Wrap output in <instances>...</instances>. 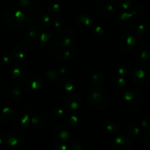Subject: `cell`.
<instances>
[{"label": "cell", "instance_id": "6da1fadb", "mask_svg": "<svg viewBox=\"0 0 150 150\" xmlns=\"http://www.w3.org/2000/svg\"><path fill=\"white\" fill-rule=\"evenodd\" d=\"M89 103L95 108L103 109L108 105L109 96L106 91L99 86H94L87 92Z\"/></svg>", "mask_w": 150, "mask_h": 150}, {"label": "cell", "instance_id": "7a4b0ae2", "mask_svg": "<svg viewBox=\"0 0 150 150\" xmlns=\"http://www.w3.org/2000/svg\"><path fill=\"white\" fill-rule=\"evenodd\" d=\"M143 12V9L139 6H136L133 10L122 12L117 18L116 25L117 28L122 31H127L133 26L135 18L140 16Z\"/></svg>", "mask_w": 150, "mask_h": 150}, {"label": "cell", "instance_id": "3957f363", "mask_svg": "<svg viewBox=\"0 0 150 150\" xmlns=\"http://www.w3.org/2000/svg\"><path fill=\"white\" fill-rule=\"evenodd\" d=\"M26 17L25 13L20 9L11 7L6 10L3 15L4 23L11 28L20 27L24 22Z\"/></svg>", "mask_w": 150, "mask_h": 150}, {"label": "cell", "instance_id": "277c9868", "mask_svg": "<svg viewBox=\"0 0 150 150\" xmlns=\"http://www.w3.org/2000/svg\"><path fill=\"white\" fill-rule=\"evenodd\" d=\"M122 102L125 108L129 111H136L142 106L143 103V95L139 91L130 89L124 93Z\"/></svg>", "mask_w": 150, "mask_h": 150}, {"label": "cell", "instance_id": "5b68a950", "mask_svg": "<svg viewBox=\"0 0 150 150\" xmlns=\"http://www.w3.org/2000/svg\"><path fill=\"white\" fill-rule=\"evenodd\" d=\"M132 79L137 84H144L150 79V65L149 64H142L136 67L132 73Z\"/></svg>", "mask_w": 150, "mask_h": 150}, {"label": "cell", "instance_id": "8992f818", "mask_svg": "<svg viewBox=\"0 0 150 150\" xmlns=\"http://www.w3.org/2000/svg\"><path fill=\"white\" fill-rule=\"evenodd\" d=\"M29 70L27 66L23 62H18L11 70V79L16 83H21L26 81L28 79Z\"/></svg>", "mask_w": 150, "mask_h": 150}, {"label": "cell", "instance_id": "52a82bcc", "mask_svg": "<svg viewBox=\"0 0 150 150\" xmlns=\"http://www.w3.org/2000/svg\"><path fill=\"white\" fill-rule=\"evenodd\" d=\"M26 22L27 23V30L25 32L24 38L27 42H32L36 41L40 37L39 23L33 18H26Z\"/></svg>", "mask_w": 150, "mask_h": 150}, {"label": "cell", "instance_id": "ba28073f", "mask_svg": "<svg viewBox=\"0 0 150 150\" xmlns=\"http://www.w3.org/2000/svg\"><path fill=\"white\" fill-rule=\"evenodd\" d=\"M40 45L43 49L51 51L55 50L59 44V39L54 33L43 32L39 37Z\"/></svg>", "mask_w": 150, "mask_h": 150}, {"label": "cell", "instance_id": "9c48e42d", "mask_svg": "<svg viewBox=\"0 0 150 150\" xmlns=\"http://www.w3.org/2000/svg\"><path fill=\"white\" fill-rule=\"evenodd\" d=\"M137 40L133 35L130 33H125L119 40V47L122 52L125 54H130L134 50Z\"/></svg>", "mask_w": 150, "mask_h": 150}, {"label": "cell", "instance_id": "30bf717a", "mask_svg": "<svg viewBox=\"0 0 150 150\" xmlns=\"http://www.w3.org/2000/svg\"><path fill=\"white\" fill-rule=\"evenodd\" d=\"M117 7H116L114 3L105 1L96 7V13L98 16L103 19H110L115 14Z\"/></svg>", "mask_w": 150, "mask_h": 150}, {"label": "cell", "instance_id": "8fae6325", "mask_svg": "<svg viewBox=\"0 0 150 150\" xmlns=\"http://www.w3.org/2000/svg\"><path fill=\"white\" fill-rule=\"evenodd\" d=\"M44 81L39 76H32L26 81V90L29 92H38L42 89Z\"/></svg>", "mask_w": 150, "mask_h": 150}, {"label": "cell", "instance_id": "7c38bea8", "mask_svg": "<svg viewBox=\"0 0 150 150\" xmlns=\"http://www.w3.org/2000/svg\"><path fill=\"white\" fill-rule=\"evenodd\" d=\"M75 38L73 31L69 28H66L60 34L59 40L64 48H70L74 45Z\"/></svg>", "mask_w": 150, "mask_h": 150}, {"label": "cell", "instance_id": "4fadbf2b", "mask_svg": "<svg viewBox=\"0 0 150 150\" xmlns=\"http://www.w3.org/2000/svg\"><path fill=\"white\" fill-rule=\"evenodd\" d=\"M57 88L61 92L68 94L75 90V83L71 78L63 77L57 81Z\"/></svg>", "mask_w": 150, "mask_h": 150}, {"label": "cell", "instance_id": "5bb4252c", "mask_svg": "<svg viewBox=\"0 0 150 150\" xmlns=\"http://www.w3.org/2000/svg\"><path fill=\"white\" fill-rule=\"evenodd\" d=\"M30 123V115L29 114H23L18 116L13 121V125L16 130L21 131L29 128Z\"/></svg>", "mask_w": 150, "mask_h": 150}, {"label": "cell", "instance_id": "9a60e30c", "mask_svg": "<svg viewBox=\"0 0 150 150\" xmlns=\"http://www.w3.org/2000/svg\"><path fill=\"white\" fill-rule=\"evenodd\" d=\"M76 23L81 29H90L93 26V18L89 13H81L76 17Z\"/></svg>", "mask_w": 150, "mask_h": 150}, {"label": "cell", "instance_id": "2e32d148", "mask_svg": "<svg viewBox=\"0 0 150 150\" xmlns=\"http://www.w3.org/2000/svg\"><path fill=\"white\" fill-rule=\"evenodd\" d=\"M114 150H130L133 148L131 141L126 136H119L113 143Z\"/></svg>", "mask_w": 150, "mask_h": 150}, {"label": "cell", "instance_id": "e0dca14e", "mask_svg": "<svg viewBox=\"0 0 150 150\" xmlns=\"http://www.w3.org/2000/svg\"><path fill=\"white\" fill-rule=\"evenodd\" d=\"M54 135L57 141H59V142H63V143L68 142L70 137L69 130L66 126L63 125L57 126L54 130Z\"/></svg>", "mask_w": 150, "mask_h": 150}, {"label": "cell", "instance_id": "ac0fdd59", "mask_svg": "<svg viewBox=\"0 0 150 150\" xmlns=\"http://www.w3.org/2000/svg\"><path fill=\"white\" fill-rule=\"evenodd\" d=\"M135 58L142 62L150 59V45L144 44L139 46L135 51Z\"/></svg>", "mask_w": 150, "mask_h": 150}, {"label": "cell", "instance_id": "d6986e66", "mask_svg": "<svg viewBox=\"0 0 150 150\" xmlns=\"http://www.w3.org/2000/svg\"><path fill=\"white\" fill-rule=\"evenodd\" d=\"M28 54V47L25 44L21 43L15 46L13 48V58H14L18 62H21L24 59L26 58Z\"/></svg>", "mask_w": 150, "mask_h": 150}, {"label": "cell", "instance_id": "ffe728a7", "mask_svg": "<svg viewBox=\"0 0 150 150\" xmlns=\"http://www.w3.org/2000/svg\"><path fill=\"white\" fill-rule=\"evenodd\" d=\"M5 142L10 146H18L24 142V137L19 133H11L6 136Z\"/></svg>", "mask_w": 150, "mask_h": 150}, {"label": "cell", "instance_id": "44dd1931", "mask_svg": "<svg viewBox=\"0 0 150 150\" xmlns=\"http://www.w3.org/2000/svg\"><path fill=\"white\" fill-rule=\"evenodd\" d=\"M103 129L108 133L118 134L122 130V126L117 122L105 120L103 122Z\"/></svg>", "mask_w": 150, "mask_h": 150}, {"label": "cell", "instance_id": "7402d4cb", "mask_svg": "<svg viewBox=\"0 0 150 150\" xmlns=\"http://www.w3.org/2000/svg\"><path fill=\"white\" fill-rule=\"evenodd\" d=\"M81 100L79 95H73L67 98L65 100V107L69 111H76L81 107Z\"/></svg>", "mask_w": 150, "mask_h": 150}, {"label": "cell", "instance_id": "603a6c76", "mask_svg": "<svg viewBox=\"0 0 150 150\" xmlns=\"http://www.w3.org/2000/svg\"><path fill=\"white\" fill-rule=\"evenodd\" d=\"M69 48H64L63 49H59L54 53V58L56 61L59 62H64L71 57L72 49H68Z\"/></svg>", "mask_w": 150, "mask_h": 150}, {"label": "cell", "instance_id": "cb8c5ba5", "mask_svg": "<svg viewBox=\"0 0 150 150\" xmlns=\"http://www.w3.org/2000/svg\"><path fill=\"white\" fill-rule=\"evenodd\" d=\"M15 117V111L10 107H2L0 108V122H7Z\"/></svg>", "mask_w": 150, "mask_h": 150}, {"label": "cell", "instance_id": "d4e9b609", "mask_svg": "<svg viewBox=\"0 0 150 150\" xmlns=\"http://www.w3.org/2000/svg\"><path fill=\"white\" fill-rule=\"evenodd\" d=\"M131 67L127 63H119L116 67V72L120 76H127L130 73Z\"/></svg>", "mask_w": 150, "mask_h": 150}, {"label": "cell", "instance_id": "484cf974", "mask_svg": "<svg viewBox=\"0 0 150 150\" xmlns=\"http://www.w3.org/2000/svg\"><path fill=\"white\" fill-rule=\"evenodd\" d=\"M47 10L53 15H57L62 10V4L57 0H50L47 3Z\"/></svg>", "mask_w": 150, "mask_h": 150}, {"label": "cell", "instance_id": "4316f807", "mask_svg": "<svg viewBox=\"0 0 150 150\" xmlns=\"http://www.w3.org/2000/svg\"><path fill=\"white\" fill-rule=\"evenodd\" d=\"M11 96L16 100H21L25 96V90L20 86H14L11 89Z\"/></svg>", "mask_w": 150, "mask_h": 150}, {"label": "cell", "instance_id": "83f0119b", "mask_svg": "<svg viewBox=\"0 0 150 150\" xmlns=\"http://www.w3.org/2000/svg\"><path fill=\"white\" fill-rule=\"evenodd\" d=\"M114 3L117 10H121L122 12L130 10L132 6L131 0H114Z\"/></svg>", "mask_w": 150, "mask_h": 150}, {"label": "cell", "instance_id": "f1b7e54d", "mask_svg": "<svg viewBox=\"0 0 150 150\" xmlns=\"http://www.w3.org/2000/svg\"><path fill=\"white\" fill-rule=\"evenodd\" d=\"M64 122L67 127H75L79 123V117L75 114H67L64 117Z\"/></svg>", "mask_w": 150, "mask_h": 150}, {"label": "cell", "instance_id": "f546056e", "mask_svg": "<svg viewBox=\"0 0 150 150\" xmlns=\"http://www.w3.org/2000/svg\"><path fill=\"white\" fill-rule=\"evenodd\" d=\"M30 122L34 127L38 130H42L45 126V121L43 119L38 115H35L30 118Z\"/></svg>", "mask_w": 150, "mask_h": 150}, {"label": "cell", "instance_id": "4dcf8cb0", "mask_svg": "<svg viewBox=\"0 0 150 150\" xmlns=\"http://www.w3.org/2000/svg\"><path fill=\"white\" fill-rule=\"evenodd\" d=\"M149 27L146 23H141L136 29V34L139 38H145L149 35Z\"/></svg>", "mask_w": 150, "mask_h": 150}, {"label": "cell", "instance_id": "1f68e13d", "mask_svg": "<svg viewBox=\"0 0 150 150\" xmlns=\"http://www.w3.org/2000/svg\"><path fill=\"white\" fill-rule=\"evenodd\" d=\"M105 81V76L103 73L101 72L97 71L92 75V82L94 86H99L102 85Z\"/></svg>", "mask_w": 150, "mask_h": 150}, {"label": "cell", "instance_id": "d6a6232c", "mask_svg": "<svg viewBox=\"0 0 150 150\" xmlns=\"http://www.w3.org/2000/svg\"><path fill=\"white\" fill-rule=\"evenodd\" d=\"M59 73L57 69L50 68L46 70L45 73V77L49 82H55L58 80Z\"/></svg>", "mask_w": 150, "mask_h": 150}, {"label": "cell", "instance_id": "836d02e7", "mask_svg": "<svg viewBox=\"0 0 150 150\" xmlns=\"http://www.w3.org/2000/svg\"><path fill=\"white\" fill-rule=\"evenodd\" d=\"M39 25H40L42 27H48V26H51V23H52V18L49 14H42L39 18V21H38Z\"/></svg>", "mask_w": 150, "mask_h": 150}, {"label": "cell", "instance_id": "e575fe53", "mask_svg": "<svg viewBox=\"0 0 150 150\" xmlns=\"http://www.w3.org/2000/svg\"><path fill=\"white\" fill-rule=\"evenodd\" d=\"M113 86L119 90H122L127 86V81L122 76L117 77L113 80Z\"/></svg>", "mask_w": 150, "mask_h": 150}, {"label": "cell", "instance_id": "d590c367", "mask_svg": "<svg viewBox=\"0 0 150 150\" xmlns=\"http://www.w3.org/2000/svg\"><path fill=\"white\" fill-rule=\"evenodd\" d=\"M140 132L141 127L139 126V125L136 124V123L130 125L127 129V133L130 137H136L137 136H139Z\"/></svg>", "mask_w": 150, "mask_h": 150}, {"label": "cell", "instance_id": "8d00e7d4", "mask_svg": "<svg viewBox=\"0 0 150 150\" xmlns=\"http://www.w3.org/2000/svg\"><path fill=\"white\" fill-rule=\"evenodd\" d=\"M19 6L24 10H29L33 8L35 4V0H19Z\"/></svg>", "mask_w": 150, "mask_h": 150}, {"label": "cell", "instance_id": "74e56055", "mask_svg": "<svg viewBox=\"0 0 150 150\" xmlns=\"http://www.w3.org/2000/svg\"><path fill=\"white\" fill-rule=\"evenodd\" d=\"M64 114V110L60 107H55L51 112V116L54 120H60V119L62 118Z\"/></svg>", "mask_w": 150, "mask_h": 150}, {"label": "cell", "instance_id": "f35d334b", "mask_svg": "<svg viewBox=\"0 0 150 150\" xmlns=\"http://www.w3.org/2000/svg\"><path fill=\"white\" fill-rule=\"evenodd\" d=\"M57 71H58L59 74L62 75V76H67L70 74V67L68 65L65 64H61L60 65H59L58 68L57 69Z\"/></svg>", "mask_w": 150, "mask_h": 150}, {"label": "cell", "instance_id": "ab89813d", "mask_svg": "<svg viewBox=\"0 0 150 150\" xmlns=\"http://www.w3.org/2000/svg\"><path fill=\"white\" fill-rule=\"evenodd\" d=\"M51 25L55 29H59L64 25V19L61 16H55L54 19H52Z\"/></svg>", "mask_w": 150, "mask_h": 150}, {"label": "cell", "instance_id": "60d3db41", "mask_svg": "<svg viewBox=\"0 0 150 150\" xmlns=\"http://www.w3.org/2000/svg\"><path fill=\"white\" fill-rule=\"evenodd\" d=\"M93 27V26H92ZM92 33L97 38H101L105 35V30L101 26H95L92 28Z\"/></svg>", "mask_w": 150, "mask_h": 150}, {"label": "cell", "instance_id": "b9f144b4", "mask_svg": "<svg viewBox=\"0 0 150 150\" xmlns=\"http://www.w3.org/2000/svg\"><path fill=\"white\" fill-rule=\"evenodd\" d=\"M69 144L70 149L73 150H82L83 149V146L81 143L77 142H72Z\"/></svg>", "mask_w": 150, "mask_h": 150}, {"label": "cell", "instance_id": "7bdbcfd3", "mask_svg": "<svg viewBox=\"0 0 150 150\" xmlns=\"http://www.w3.org/2000/svg\"><path fill=\"white\" fill-rule=\"evenodd\" d=\"M54 149L58 150H67L70 149V147H69V144H66L65 143L60 142V143L57 144H55Z\"/></svg>", "mask_w": 150, "mask_h": 150}, {"label": "cell", "instance_id": "ee69618b", "mask_svg": "<svg viewBox=\"0 0 150 150\" xmlns=\"http://www.w3.org/2000/svg\"><path fill=\"white\" fill-rule=\"evenodd\" d=\"M143 142L146 144V146L150 147V130L144 133L143 136Z\"/></svg>", "mask_w": 150, "mask_h": 150}, {"label": "cell", "instance_id": "f6af8a7d", "mask_svg": "<svg viewBox=\"0 0 150 150\" xmlns=\"http://www.w3.org/2000/svg\"><path fill=\"white\" fill-rule=\"evenodd\" d=\"M141 127L144 129H149L150 127V120L148 118H144L141 122Z\"/></svg>", "mask_w": 150, "mask_h": 150}, {"label": "cell", "instance_id": "bcb514c9", "mask_svg": "<svg viewBox=\"0 0 150 150\" xmlns=\"http://www.w3.org/2000/svg\"><path fill=\"white\" fill-rule=\"evenodd\" d=\"M12 57L13 56H10V55H4L1 57V63L3 64H9L12 61Z\"/></svg>", "mask_w": 150, "mask_h": 150}, {"label": "cell", "instance_id": "7dc6e473", "mask_svg": "<svg viewBox=\"0 0 150 150\" xmlns=\"http://www.w3.org/2000/svg\"><path fill=\"white\" fill-rule=\"evenodd\" d=\"M2 143H3V138L2 136H1V135L0 134V145H1Z\"/></svg>", "mask_w": 150, "mask_h": 150}, {"label": "cell", "instance_id": "c3c4849f", "mask_svg": "<svg viewBox=\"0 0 150 150\" xmlns=\"http://www.w3.org/2000/svg\"><path fill=\"white\" fill-rule=\"evenodd\" d=\"M1 70H0V78H1Z\"/></svg>", "mask_w": 150, "mask_h": 150}]
</instances>
